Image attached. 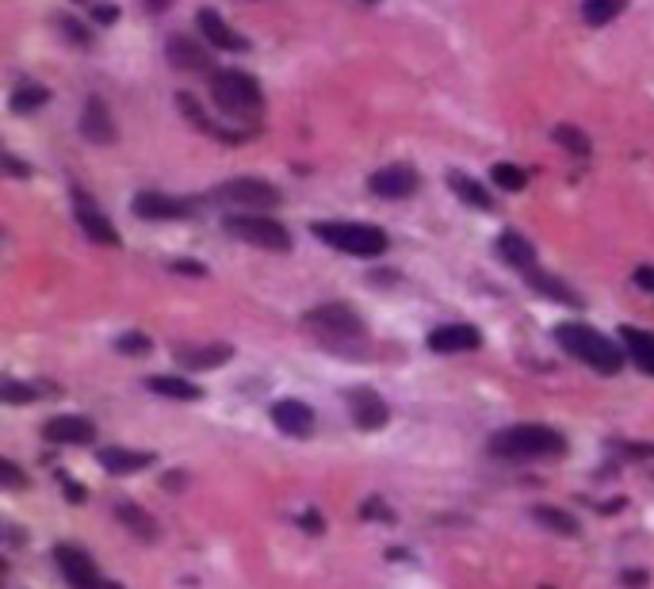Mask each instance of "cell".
Listing matches in <instances>:
<instances>
[{"label": "cell", "mask_w": 654, "mask_h": 589, "mask_svg": "<svg viewBox=\"0 0 654 589\" xmlns=\"http://www.w3.org/2000/svg\"><path fill=\"white\" fill-rule=\"evenodd\" d=\"M551 138H555L567 153H574V157H586L589 153V138L578 131V127H570V123H559V127L551 131Z\"/></svg>", "instance_id": "obj_31"}, {"label": "cell", "mask_w": 654, "mask_h": 589, "mask_svg": "<svg viewBox=\"0 0 654 589\" xmlns=\"http://www.w3.org/2000/svg\"><path fill=\"white\" fill-rule=\"evenodd\" d=\"M234 356L230 345H176V364L188 371H211Z\"/></svg>", "instance_id": "obj_18"}, {"label": "cell", "mask_w": 654, "mask_h": 589, "mask_svg": "<svg viewBox=\"0 0 654 589\" xmlns=\"http://www.w3.org/2000/svg\"><path fill=\"white\" fill-rule=\"evenodd\" d=\"M272 425L287 437H310L314 433V410L299 398H284L272 406Z\"/></svg>", "instance_id": "obj_15"}, {"label": "cell", "mask_w": 654, "mask_h": 589, "mask_svg": "<svg viewBox=\"0 0 654 589\" xmlns=\"http://www.w3.org/2000/svg\"><path fill=\"white\" fill-rule=\"evenodd\" d=\"M211 96L226 115H238V119H257L264 108V92L257 85V77H249L241 69H215L211 73Z\"/></svg>", "instance_id": "obj_4"}, {"label": "cell", "mask_w": 654, "mask_h": 589, "mask_svg": "<svg viewBox=\"0 0 654 589\" xmlns=\"http://www.w3.org/2000/svg\"><path fill=\"white\" fill-rule=\"evenodd\" d=\"M31 398H39V391H35L31 383H4V387H0V402H8V406L31 402Z\"/></svg>", "instance_id": "obj_33"}, {"label": "cell", "mask_w": 654, "mask_h": 589, "mask_svg": "<svg viewBox=\"0 0 654 589\" xmlns=\"http://www.w3.org/2000/svg\"><path fill=\"white\" fill-rule=\"evenodd\" d=\"M146 391L165 394V398H176V402H196V398H199L196 383L176 379V375H150V379H146Z\"/></svg>", "instance_id": "obj_27"}, {"label": "cell", "mask_w": 654, "mask_h": 589, "mask_svg": "<svg viewBox=\"0 0 654 589\" xmlns=\"http://www.w3.org/2000/svg\"><path fill=\"white\" fill-rule=\"evenodd\" d=\"M555 341L563 345V352H570L574 360L589 364L601 375H616L624 368V349H616L605 333H597L593 326H582V322H567V326L555 329Z\"/></svg>", "instance_id": "obj_3"}, {"label": "cell", "mask_w": 654, "mask_h": 589, "mask_svg": "<svg viewBox=\"0 0 654 589\" xmlns=\"http://www.w3.org/2000/svg\"><path fill=\"white\" fill-rule=\"evenodd\" d=\"M176 108L184 111V115H188V119H192L203 134H211V138H222V142H241V138H245V134H238V131H226L222 123H211V119H207V111L196 104V96H188V92H180V96H176Z\"/></svg>", "instance_id": "obj_23"}, {"label": "cell", "mask_w": 654, "mask_h": 589, "mask_svg": "<svg viewBox=\"0 0 654 589\" xmlns=\"http://www.w3.org/2000/svg\"><path fill=\"white\" fill-rule=\"evenodd\" d=\"M345 402H349L352 421H356L360 429H368V433L383 429V425L391 421V406H387V402H383L375 391H368V387H356V391H349V394H345Z\"/></svg>", "instance_id": "obj_11"}, {"label": "cell", "mask_w": 654, "mask_h": 589, "mask_svg": "<svg viewBox=\"0 0 654 589\" xmlns=\"http://www.w3.org/2000/svg\"><path fill=\"white\" fill-rule=\"evenodd\" d=\"M100 589H123V586H115V582H100Z\"/></svg>", "instance_id": "obj_42"}, {"label": "cell", "mask_w": 654, "mask_h": 589, "mask_svg": "<svg viewBox=\"0 0 654 589\" xmlns=\"http://www.w3.org/2000/svg\"><path fill=\"white\" fill-rule=\"evenodd\" d=\"M490 176H494V184H498V188H505V192H521L524 184H528V176H524V169H517V165H509V161H498V165L490 169Z\"/></svg>", "instance_id": "obj_32"}, {"label": "cell", "mask_w": 654, "mask_h": 589, "mask_svg": "<svg viewBox=\"0 0 654 589\" xmlns=\"http://www.w3.org/2000/svg\"><path fill=\"white\" fill-rule=\"evenodd\" d=\"M364 517H379V521H391L394 513H391V509H383V502H379V498H371V502H364Z\"/></svg>", "instance_id": "obj_38"}, {"label": "cell", "mask_w": 654, "mask_h": 589, "mask_svg": "<svg viewBox=\"0 0 654 589\" xmlns=\"http://www.w3.org/2000/svg\"><path fill=\"white\" fill-rule=\"evenodd\" d=\"M54 563H58V570H62V578H66L73 589H100V570H96V563L88 559L81 547L73 544H58L54 547Z\"/></svg>", "instance_id": "obj_9"}, {"label": "cell", "mask_w": 654, "mask_h": 589, "mask_svg": "<svg viewBox=\"0 0 654 589\" xmlns=\"http://www.w3.org/2000/svg\"><path fill=\"white\" fill-rule=\"evenodd\" d=\"M624 586H647V570H624Z\"/></svg>", "instance_id": "obj_40"}, {"label": "cell", "mask_w": 654, "mask_h": 589, "mask_svg": "<svg viewBox=\"0 0 654 589\" xmlns=\"http://www.w3.org/2000/svg\"><path fill=\"white\" fill-rule=\"evenodd\" d=\"M58 27H62V35H69L73 43H81V46H85L88 39H92V31H81V23L69 20V16H66V20H58Z\"/></svg>", "instance_id": "obj_36"}, {"label": "cell", "mask_w": 654, "mask_h": 589, "mask_svg": "<svg viewBox=\"0 0 654 589\" xmlns=\"http://www.w3.org/2000/svg\"><path fill=\"white\" fill-rule=\"evenodd\" d=\"M524 280L536 287V291H540L544 299H555V303H563V306H582V299H578V295H574V291H570V287L563 284V280L547 276L544 268H532V272H528Z\"/></svg>", "instance_id": "obj_26"}, {"label": "cell", "mask_w": 654, "mask_h": 589, "mask_svg": "<svg viewBox=\"0 0 654 589\" xmlns=\"http://www.w3.org/2000/svg\"><path fill=\"white\" fill-rule=\"evenodd\" d=\"M314 234L352 257H383L387 253V234L371 222H314Z\"/></svg>", "instance_id": "obj_5"}, {"label": "cell", "mask_w": 654, "mask_h": 589, "mask_svg": "<svg viewBox=\"0 0 654 589\" xmlns=\"http://www.w3.org/2000/svg\"><path fill=\"white\" fill-rule=\"evenodd\" d=\"M50 100V92H46L43 85H35V81H20V85L12 88V111H20V115H27V111H39Z\"/></svg>", "instance_id": "obj_28"}, {"label": "cell", "mask_w": 654, "mask_h": 589, "mask_svg": "<svg viewBox=\"0 0 654 589\" xmlns=\"http://www.w3.org/2000/svg\"><path fill=\"white\" fill-rule=\"evenodd\" d=\"M173 268H176V272H192V276H203V264H192V261H176Z\"/></svg>", "instance_id": "obj_41"}, {"label": "cell", "mask_w": 654, "mask_h": 589, "mask_svg": "<svg viewBox=\"0 0 654 589\" xmlns=\"http://www.w3.org/2000/svg\"><path fill=\"white\" fill-rule=\"evenodd\" d=\"M567 452V437L551 425H509L490 437V456L498 459H551Z\"/></svg>", "instance_id": "obj_2"}, {"label": "cell", "mask_w": 654, "mask_h": 589, "mask_svg": "<svg viewBox=\"0 0 654 589\" xmlns=\"http://www.w3.org/2000/svg\"><path fill=\"white\" fill-rule=\"evenodd\" d=\"M532 517L544 524V528H551V532H559V536H578V528H582L570 513H563V509H547V505H536Z\"/></svg>", "instance_id": "obj_30"}, {"label": "cell", "mask_w": 654, "mask_h": 589, "mask_svg": "<svg viewBox=\"0 0 654 589\" xmlns=\"http://www.w3.org/2000/svg\"><path fill=\"white\" fill-rule=\"evenodd\" d=\"M73 215L81 222V230H85L92 241H100V245H119V234H115V226L104 219V211L92 203V199L81 192V188H73Z\"/></svg>", "instance_id": "obj_13"}, {"label": "cell", "mask_w": 654, "mask_h": 589, "mask_svg": "<svg viewBox=\"0 0 654 589\" xmlns=\"http://www.w3.org/2000/svg\"><path fill=\"white\" fill-rule=\"evenodd\" d=\"M417 184H421V176L410 165H387V169L371 173L368 180V188L379 199H410L417 192Z\"/></svg>", "instance_id": "obj_10"}, {"label": "cell", "mask_w": 654, "mask_h": 589, "mask_svg": "<svg viewBox=\"0 0 654 589\" xmlns=\"http://www.w3.org/2000/svg\"><path fill=\"white\" fill-rule=\"evenodd\" d=\"M100 463L111 475H138V471L150 467L153 456L150 452H134V448H100Z\"/></svg>", "instance_id": "obj_22"}, {"label": "cell", "mask_w": 654, "mask_h": 589, "mask_svg": "<svg viewBox=\"0 0 654 589\" xmlns=\"http://www.w3.org/2000/svg\"><path fill=\"white\" fill-rule=\"evenodd\" d=\"M115 349L127 352V356H146V352H150V337H146V333H123V337L115 341Z\"/></svg>", "instance_id": "obj_34"}, {"label": "cell", "mask_w": 654, "mask_h": 589, "mask_svg": "<svg viewBox=\"0 0 654 589\" xmlns=\"http://www.w3.org/2000/svg\"><path fill=\"white\" fill-rule=\"evenodd\" d=\"M165 54H169L173 69H188V73H203V69H211V54H207L196 39H184V35H173L169 46H165Z\"/></svg>", "instance_id": "obj_19"}, {"label": "cell", "mask_w": 654, "mask_h": 589, "mask_svg": "<svg viewBox=\"0 0 654 589\" xmlns=\"http://www.w3.org/2000/svg\"><path fill=\"white\" fill-rule=\"evenodd\" d=\"M115 517L127 524L138 540H146V544L157 540V521H153L150 513H146L138 502H115Z\"/></svg>", "instance_id": "obj_24"}, {"label": "cell", "mask_w": 654, "mask_h": 589, "mask_svg": "<svg viewBox=\"0 0 654 589\" xmlns=\"http://www.w3.org/2000/svg\"><path fill=\"white\" fill-rule=\"evenodd\" d=\"M303 326L333 352H356L360 345H364V337H368V329H364V322H360V314H356L349 303L314 306V310H306L303 314Z\"/></svg>", "instance_id": "obj_1"}, {"label": "cell", "mask_w": 654, "mask_h": 589, "mask_svg": "<svg viewBox=\"0 0 654 589\" xmlns=\"http://www.w3.org/2000/svg\"><path fill=\"white\" fill-rule=\"evenodd\" d=\"M4 169H8V173H12V176H31V169H27L23 161H16L12 153H4Z\"/></svg>", "instance_id": "obj_39"}, {"label": "cell", "mask_w": 654, "mask_h": 589, "mask_svg": "<svg viewBox=\"0 0 654 589\" xmlns=\"http://www.w3.org/2000/svg\"><path fill=\"white\" fill-rule=\"evenodd\" d=\"M211 199L218 203H226V207H241L245 215H253V211H268V207H276L280 203V188L276 184H268L261 176H234V180H226V184H218Z\"/></svg>", "instance_id": "obj_6"}, {"label": "cell", "mask_w": 654, "mask_h": 589, "mask_svg": "<svg viewBox=\"0 0 654 589\" xmlns=\"http://www.w3.org/2000/svg\"><path fill=\"white\" fill-rule=\"evenodd\" d=\"M0 479H4V486H12V490H20V486H23L20 467H16L12 459H0Z\"/></svg>", "instance_id": "obj_35"}, {"label": "cell", "mask_w": 654, "mask_h": 589, "mask_svg": "<svg viewBox=\"0 0 654 589\" xmlns=\"http://www.w3.org/2000/svg\"><path fill=\"white\" fill-rule=\"evenodd\" d=\"M482 345V333L471 322H448V326H436L429 333V349L440 356H456V352H475Z\"/></svg>", "instance_id": "obj_12"}, {"label": "cell", "mask_w": 654, "mask_h": 589, "mask_svg": "<svg viewBox=\"0 0 654 589\" xmlns=\"http://www.w3.org/2000/svg\"><path fill=\"white\" fill-rule=\"evenodd\" d=\"M226 234L238 241H249L257 249H268V253H287L291 249V234L287 226H280L276 219H264V215H226Z\"/></svg>", "instance_id": "obj_7"}, {"label": "cell", "mask_w": 654, "mask_h": 589, "mask_svg": "<svg viewBox=\"0 0 654 589\" xmlns=\"http://www.w3.org/2000/svg\"><path fill=\"white\" fill-rule=\"evenodd\" d=\"M628 8V0H582V20L589 27H605Z\"/></svg>", "instance_id": "obj_29"}, {"label": "cell", "mask_w": 654, "mask_h": 589, "mask_svg": "<svg viewBox=\"0 0 654 589\" xmlns=\"http://www.w3.org/2000/svg\"><path fill=\"white\" fill-rule=\"evenodd\" d=\"M368 4H375V0H368Z\"/></svg>", "instance_id": "obj_43"}, {"label": "cell", "mask_w": 654, "mask_h": 589, "mask_svg": "<svg viewBox=\"0 0 654 589\" xmlns=\"http://www.w3.org/2000/svg\"><path fill=\"white\" fill-rule=\"evenodd\" d=\"M498 253H502V261L509 264V268H517L521 276H528L532 268H540V264H536V249H532V241L521 238L517 230H505L502 238H498Z\"/></svg>", "instance_id": "obj_20"}, {"label": "cell", "mask_w": 654, "mask_h": 589, "mask_svg": "<svg viewBox=\"0 0 654 589\" xmlns=\"http://www.w3.org/2000/svg\"><path fill=\"white\" fill-rule=\"evenodd\" d=\"M131 211L146 222H165V219H192L196 203L192 199H176L165 192H138L131 203Z\"/></svg>", "instance_id": "obj_8"}, {"label": "cell", "mask_w": 654, "mask_h": 589, "mask_svg": "<svg viewBox=\"0 0 654 589\" xmlns=\"http://www.w3.org/2000/svg\"><path fill=\"white\" fill-rule=\"evenodd\" d=\"M81 134H85L88 142H96V146H111V142H115V119H111L108 104H104L100 96H88L85 100V111H81Z\"/></svg>", "instance_id": "obj_16"}, {"label": "cell", "mask_w": 654, "mask_h": 589, "mask_svg": "<svg viewBox=\"0 0 654 589\" xmlns=\"http://www.w3.org/2000/svg\"><path fill=\"white\" fill-rule=\"evenodd\" d=\"M448 188L456 192L463 203H471L475 211H494V199H490V192L482 188L475 176H467V173H448Z\"/></svg>", "instance_id": "obj_25"}, {"label": "cell", "mask_w": 654, "mask_h": 589, "mask_svg": "<svg viewBox=\"0 0 654 589\" xmlns=\"http://www.w3.org/2000/svg\"><path fill=\"white\" fill-rule=\"evenodd\" d=\"M620 341H624V356L632 360L635 368L643 371V375H654V333L624 326L620 329Z\"/></svg>", "instance_id": "obj_21"}, {"label": "cell", "mask_w": 654, "mask_h": 589, "mask_svg": "<svg viewBox=\"0 0 654 589\" xmlns=\"http://www.w3.org/2000/svg\"><path fill=\"white\" fill-rule=\"evenodd\" d=\"M43 437L50 444H88L96 440V425L81 414H58L43 425Z\"/></svg>", "instance_id": "obj_14"}, {"label": "cell", "mask_w": 654, "mask_h": 589, "mask_svg": "<svg viewBox=\"0 0 654 589\" xmlns=\"http://www.w3.org/2000/svg\"><path fill=\"white\" fill-rule=\"evenodd\" d=\"M196 23H199V31H203V39L215 46V50H245V46H249L230 23L218 16L215 8H199Z\"/></svg>", "instance_id": "obj_17"}, {"label": "cell", "mask_w": 654, "mask_h": 589, "mask_svg": "<svg viewBox=\"0 0 654 589\" xmlns=\"http://www.w3.org/2000/svg\"><path fill=\"white\" fill-rule=\"evenodd\" d=\"M635 287H643V291H654V264H643V268H635Z\"/></svg>", "instance_id": "obj_37"}]
</instances>
